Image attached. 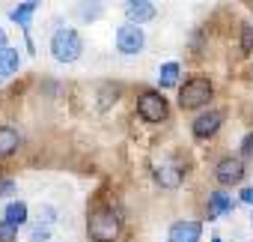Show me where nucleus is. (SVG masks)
<instances>
[{
  "instance_id": "obj_1",
  "label": "nucleus",
  "mask_w": 253,
  "mask_h": 242,
  "mask_svg": "<svg viewBox=\"0 0 253 242\" xmlns=\"http://www.w3.org/2000/svg\"><path fill=\"white\" fill-rule=\"evenodd\" d=\"M89 236L95 242H113L119 236V215L110 206H98L89 212Z\"/></svg>"
},
{
  "instance_id": "obj_2",
  "label": "nucleus",
  "mask_w": 253,
  "mask_h": 242,
  "mask_svg": "<svg viewBox=\"0 0 253 242\" xmlns=\"http://www.w3.org/2000/svg\"><path fill=\"white\" fill-rule=\"evenodd\" d=\"M51 54L57 63H75L81 57V36L72 27H63L51 36Z\"/></svg>"
},
{
  "instance_id": "obj_3",
  "label": "nucleus",
  "mask_w": 253,
  "mask_h": 242,
  "mask_svg": "<svg viewBox=\"0 0 253 242\" xmlns=\"http://www.w3.org/2000/svg\"><path fill=\"white\" fill-rule=\"evenodd\" d=\"M209 99H211V84H209L206 78H191V81H185V87L179 90V105L188 108V111L203 108Z\"/></svg>"
},
{
  "instance_id": "obj_4",
  "label": "nucleus",
  "mask_w": 253,
  "mask_h": 242,
  "mask_svg": "<svg viewBox=\"0 0 253 242\" xmlns=\"http://www.w3.org/2000/svg\"><path fill=\"white\" fill-rule=\"evenodd\" d=\"M167 108H170L167 99L161 93H155V90H146L137 99V111H140V117L146 120V123H161V120L167 117Z\"/></svg>"
},
{
  "instance_id": "obj_5",
  "label": "nucleus",
  "mask_w": 253,
  "mask_h": 242,
  "mask_svg": "<svg viewBox=\"0 0 253 242\" xmlns=\"http://www.w3.org/2000/svg\"><path fill=\"white\" fill-rule=\"evenodd\" d=\"M143 45H146V36H143V30L137 24H122L116 30V48L122 54H140Z\"/></svg>"
},
{
  "instance_id": "obj_6",
  "label": "nucleus",
  "mask_w": 253,
  "mask_h": 242,
  "mask_svg": "<svg viewBox=\"0 0 253 242\" xmlns=\"http://www.w3.org/2000/svg\"><path fill=\"white\" fill-rule=\"evenodd\" d=\"M214 177H217V182H223V185H229V182H241V177H244V162H241L238 156H226V159L217 162Z\"/></svg>"
},
{
  "instance_id": "obj_7",
  "label": "nucleus",
  "mask_w": 253,
  "mask_h": 242,
  "mask_svg": "<svg viewBox=\"0 0 253 242\" xmlns=\"http://www.w3.org/2000/svg\"><path fill=\"white\" fill-rule=\"evenodd\" d=\"M220 123H223V111H206V114H200V117L194 120L191 132H194L197 138H211V135L220 129Z\"/></svg>"
},
{
  "instance_id": "obj_8",
  "label": "nucleus",
  "mask_w": 253,
  "mask_h": 242,
  "mask_svg": "<svg viewBox=\"0 0 253 242\" xmlns=\"http://www.w3.org/2000/svg\"><path fill=\"white\" fill-rule=\"evenodd\" d=\"M203 233L200 221H176L170 227V242H197Z\"/></svg>"
},
{
  "instance_id": "obj_9",
  "label": "nucleus",
  "mask_w": 253,
  "mask_h": 242,
  "mask_svg": "<svg viewBox=\"0 0 253 242\" xmlns=\"http://www.w3.org/2000/svg\"><path fill=\"white\" fill-rule=\"evenodd\" d=\"M125 12H128V24H143V21L155 18V3H149V0H131L125 6Z\"/></svg>"
},
{
  "instance_id": "obj_10",
  "label": "nucleus",
  "mask_w": 253,
  "mask_h": 242,
  "mask_svg": "<svg viewBox=\"0 0 253 242\" xmlns=\"http://www.w3.org/2000/svg\"><path fill=\"white\" fill-rule=\"evenodd\" d=\"M18 66H21V54L15 48H3V51H0V78L15 75Z\"/></svg>"
},
{
  "instance_id": "obj_11",
  "label": "nucleus",
  "mask_w": 253,
  "mask_h": 242,
  "mask_svg": "<svg viewBox=\"0 0 253 242\" xmlns=\"http://www.w3.org/2000/svg\"><path fill=\"white\" fill-rule=\"evenodd\" d=\"M155 180H158L164 188H176V185L182 182V168H176V165H161V168L155 171Z\"/></svg>"
},
{
  "instance_id": "obj_12",
  "label": "nucleus",
  "mask_w": 253,
  "mask_h": 242,
  "mask_svg": "<svg viewBox=\"0 0 253 242\" xmlns=\"http://www.w3.org/2000/svg\"><path fill=\"white\" fill-rule=\"evenodd\" d=\"M3 221L21 227V224L27 221V203H24V200H12V203H6V215H3Z\"/></svg>"
},
{
  "instance_id": "obj_13",
  "label": "nucleus",
  "mask_w": 253,
  "mask_h": 242,
  "mask_svg": "<svg viewBox=\"0 0 253 242\" xmlns=\"http://www.w3.org/2000/svg\"><path fill=\"white\" fill-rule=\"evenodd\" d=\"M18 144H21V138H18V132H15V129H9V126L0 129V156L15 153V150H18Z\"/></svg>"
},
{
  "instance_id": "obj_14",
  "label": "nucleus",
  "mask_w": 253,
  "mask_h": 242,
  "mask_svg": "<svg viewBox=\"0 0 253 242\" xmlns=\"http://www.w3.org/2000/svg\"><path fill=\"white\" fill-rule=\"evenodd\" d=\"M209 203H211V212H209V218H214V215H223V212H229V209H232V197H229L226 191H211Z\"/></svg>"
},
{
  "instance_id": "obj_15",
  "label": "nucleus",
  "mask_w": 253,
  "mask_h": 242,
  "mask_svg": "<svg viewBox=\"0 0 253 242\" xmlns=\"http://www.w3.org/2000/svg\"><path fill=\"white\" fill-rule=\"evenodd\" d=\"M158 84H161V87H176V84H179V63H176V60H170V63L161 66Z\"/></svg>"
},
{
  "instance_id": "obj_16",
  "label": "nucleus",
  "mask_w": 253,
  "mask_h": 242,
  "mask_svg": "<svg viewBox=\"0 0 253 242\" xmlns=\"http://www.w3.org/2000/svg\"><path fill=\"white\" fill-rule=\"evenodd\" d=\"M33 12H36V3H21V6H15V9L9 12V18H12L15 24L27 27V24H30V18H33Z\"/></svg>"
},
{
  "instance_id": "obj_17",
  "label": "nucleus",
  "mask_w": 253,
  "mask_h": 242,
  "mask_svg": "<svg viewBox=\"0 0 253 242\" xmlns=\"http://www.w3.org/2000/svg\"><path fill=\"white\" fill-rule=\"evenodd\" d=\"M12 239H18V227L9 221H0V242H12Z\"/></svg>"
},
{
  "instance_id": "obj_18",
  "label": "nucleus",
  "mask_w": 253,
  "mask_h": 242,
  "mask_svg": "<svg viewBox=\"0 0 253 242\" xmlns=\"http://www.w3.org/2000/svg\"><path fill=\"white\" fill-rule=\"evenodd\" d=\"M241 39H244V42H241L244 51L250 54V51H253V27H244V30H241Z\"/></svg>"
},
{
  "instance_id": "obj_19",
  "label": "nucleus",
  "mask_w": 253,
  "mask_h": 242,
  "mask_svg": "<svg viewBox=\"0 0 253 242\" xmlns=\"http://www.w3.org/2000/svg\"><path fill=\"white\" fill-rule=\"evenodd\" d=\"M81 12H84V15H81L84 21H95V18H98V6H95V3H92V6H81Z\"/></svg>"
},
{
  "instance_id": "obj_20",
  "label": "nucleus",
  "mask_w": 253,
  "mask_h": 242,
  "mask_svg": "<svg viewBox=\"0 0 253 242\" xmlns=\"http://www.w3.org/2000/svg\"><path fill=\"white\" fill-rule=\"evenodd\" d=\"M241 156L250 159L253 156V135H244V144H241Z\"/></svg>"
},
{
  "instance_id": "obj_21",
  "label": "nucleus",
  "mask_w": 253,
  "mask_h": 242,
  "mask_svg": "<svg viewBox=\"0 0 253 242\" xmlns=\"http://www.w3.org/2000/svg\"><path fill=\"white\" fill-rule=\"evenodd\" d=\"M12 188H15V182H12V180H3V182H0V197L12 194Z\"/></svg>"
},
{
  "instance_id": "obj_22",
  "label": "nucleus",
  "mask_w": 253,
  "mask_h": 242,
  "mask_svg": "<svg viewBox=\"0 0 253 242\" xmlns=\"http://www.w3.org/2000/svg\"><path fill=\"white\" fill-rule=\"evenodd\" d=\"M45 239H48V227H42V224H39V227H36V233H33V242H45Z\"/></svg>"
},
{
  "instance_id": "obj_23",
  "label": "nucleus",
  "mask_w": 253,
  "mask_h": 242,
  "mask_svg": "<svg viewBox=\"0 0 253 242\" xmlns=\"http://www.w3.org/2000/svg\"><path fill=\"white\" fill-rule=\"evenodd\" d=\"M241 200L253 206V188H241Z\"/></svg>"
},
{
  "instance_id": "obj_24",
  "label": "nucleus",
  "mask_w": 253,
  "mask_h": 242,
  "mask_svg": "<svg viewBox=\"0 0 253 242\" xmlns=\"http://www.w3.org/2000/svg\"><path fill=\"white\" fill-rule=\"evenodd\" d=\"M3 48H9V45H6V33L0 30V51H3Z\"/></svg>"
},
{
  "instance_id": "obj_25",
  "label": "nucleus",
  "mask_w": 253,
  "mask_h": 242,
  "mask_svg": "<svg viewBox=\"0 0 253 242\" xmlns=\"http://www.w3.org/2000/svg\"><path fill=\"white\" fill-rule=\"evenodd\" d=\"M211 242H220V239H211Z\"/></svg>"
}]
</instances>
